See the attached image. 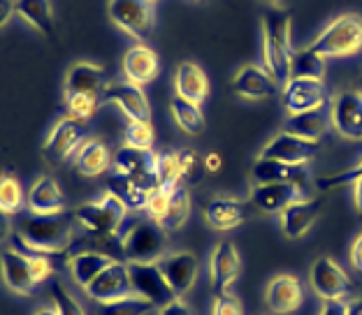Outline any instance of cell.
Listing matches in <instances>:
<instances>
[{
  "mask_svg": "<svg viewBox=\"0 0 362 315\" xmlns=\"http://www.w3.org/2000/svg\"><path fill=\"white\" fill-rule=\"evenodd\" d=\"M12 239L19 246H28L30 251L56 255L70 248L75 239V222L65 211L52 215L30 213L19 222V230L12 232Z\"/></svg>",
  "mask_w": 362,
  "mask_h": 315,
  "instance_id": "1",
  "label": "cell"
},
{
  "mask_svg": "<svg viewBox=\"0 0 362 315\" xmlns=\"http://www.w3.org/2000/svg\"><path fill=\"white\" fill-rule=\"evenodd\" d=\"M291 12L272 5L262 14V63L276 84H286L291 77Z\"/></svg>",
  "mask_w": 362,
  "mask_h": 315,
  "instance_id": "2",
  "label": "cell"
},
{
  "mask_svg": "<svg viewBox=\"0 0 362 315\" xmlns=\"http://www.w3.org/2000/svg\"><path fill=\"white\" fill-rule=\"evenodd\" d=\"M128 213V206L123 204L114 193H107L95 202L81 204L79 209H75V222L81 225V230L86 232L88 239H93L98 244L112 246L117 242V232L121 227L123 218Z\"/></svg>",
  "mask_w": 362,
  "mask_h": 315,
  "instance_id": "3",
  "label": "cell"
},
{
  "mask_svg": "<svg viewBox=\"0 0 362 315\" xmlns=\"http://www.w3.org/2000/svg\"><path fill=\"white\" fill-rule=\"evenodd\" d=\"M318 56L327 58H351L362 52V16L339 14L311 40L309 44Z\"/></svg>",
  "mask_w": 362,
  "mask_h": 315,
  "instance_id": "4",
  "label": "cell"
},
{
  "mask_svg": "<svg viewBox=\"0 0 362 315\" xmlns=\"http://www.w3.org/2000/svg\"><path fill=\"white\" fill-rule=\"evenodd\" d=\"M156 3L151 0H110L107 3V14H110L112 23L128 37L149 40L156 28Z\"/></svg>",
  "mask_w": 362,
  "mask_h": 315,
  "instance_id": "5",
  "label": "cell"
},
{
  "mask_svg": "<svg viewBox=\"0 0 362 315\" xmlns=\"http://www.w3.org/2000/svg\"><path fill=\"white\" fill-rule=\"evenodd\" d=\"M168 237L158 222H135L121 239L123 262H156L165 255Z\"/></svg>",
  "mask_w": 362,
  "mask_h": 315,
  "instance_id": "6",
  "label": "cell"
},
{
  "mask_svg": "<svg viewBox=\"0 0 362 315\" xmlns=\"http://www.w3.org/2000/svg\"><path fill=\"white\" fill-rule=\"evenodd\" d=\"M309 287L314 290V295L320 302H346V297L353 292V280L341 264H337L332 258L314 260L309 269Z\"/></svg>",
  "mask_w": 362,
  "mask_h": 315,
  "instance_id": "7",
  "label": "cell"
},
{
  "mask_svg": "<svg viewBox=\"0 0 362 315\" xmlns=\"http://www.w3.org/2000/svg\"><path fill=\"white\" fill-rule=\"evenodd\" d=\"M112 167L114 174H121L130 181H135L139 188H144L146 193H153L158 188V153L153 151H137V148L123 146L119 148L112 158Z\"/></svg>",
  "mask_w": 362,
  "mask_h": 315,
  "instance_id": "8",
  "label": "cell"
},
{
  "mask_svg": "<svg viewBox=\"0 0 362 315\" xmlns=\"http://www.w3.org/2000/svg\"><path fill=\"white\" fill-rule=\"evenodd\" d=\"M156 264H158L163 278L168 280V285L177 299L191 292L197 280V273H200V264H197V258L191 251L165 253L163 258L156 260Z\"/></svg>",
  "mask_w": 362,
  "mask_h": 315,
  "instance_id": "9",
  "label": "cell"
},
{
  "mask_svg": "<svg viewBox=\"0 0 362 315\" xmlns=\"http://www.w3.org/2000/svg\"><path fill=\"white\" fill-rule=\"evenodd\" d=\"M128 273L133 292L153 302L156 309H163L172 299H177L156 262H128Z\"/></svg>",
  "mask_w": 362,
  "mask_h": 315,
  "instance_id": "10",
  "label": "cell"
},
{
  "mask_svg": "<svg viewBox=\"0 0 362 315\" xmlns=\"http://www.w3.org/2000/svg\"><path fill=\"white\" fill-rule=\"evenodd\" d=\"M265 304L274 315H293L304 304V283L298 273H276L265 287Z\"/></svg>",
  "mask_w": 362,
  "mask_h": 315,
  "instance_id": "11",
  "label": "cell"
},
{
  "mask_svg": "<svg viewBox=\"0 0 362 315\" xmlns=\"http://www.w3.org/2000/svg\"><path fill=\"white\" fill-rule=\"evenodd\" d=\"M84 123H79L70 116H63L54 123V128L49 130L45 139L42 153L49 162H63L68 158L79 151V146L84 144Z\"/></svg>",
  "mask_w": 362,
  "mask_h": 315,
  "instance_id": "12",
  "label": "cell"
},
{
  "mask_svg": "<svg viewBox=\"0 0 362 315\" xmlns=\"http://www.w3.org/2000/svg\"><path fill=\"white\" fill-rule=\"evenodd\" d=\"M332 130L344 139L360 142L362 139V95L358 90H344L330 105Z\"/></svg>",
  "mask_w": 362,
  "mask_h": 315,
  "instance_id": "13",
  "label": "cell"
},
{
  "mask_svg": "<svg viewBox=\"0 0 362 315\" xmlns=\"http://www.w3.org/2000/svg\"><path fill=\"white\" fill-rule=\"evenodd\" d=\"M284 107L288 114H302V112H314L325 107L327 102V90L325 81L320 79H298L291 77L284 84Z\"/></svg>",
  "mask_w": 362,
  "mask_h": 315,
  "instance_id": "14",
  "label": "cell"
},
{
  "mask_svg": "<svg viewBox=\"0 0 362 315\" xmlns=\"http://www.w3.org/2000/svg\"><path fill=\"white\" fill-rule=\"evenodd\" d=\"M242 273V255L237 251L233 242H218L209 253V278L211 290L216 292H226V290L240 278Z\"/></svg>",
  "mask_w": 362,
  "mask_h": 315,
  "instance_id": "15",
  "label": "cell"
},
{
  "mask_svg": "<svg viewBox=\"0 0 362 315\" xmlns=\"http://www.w3.org/2000/svg\"><path fill=\"white\" fill-rule=\"evenodd\" d=\"M86 297H90L98 304H107L114 299H121V297L133 295V285H130V273H128V262L114 260L110 267H107L100 276H98L93 283L86 290Z\"/></svg>",
  "mask_w": 362,
  "mask_h": 315,
  "instance_id": "16",
  "label": "cell"
},
{
  "mask_svg": "<svg viewBox=\"0 0 362 315\" xmlns=\"http://www.w3.org/2000/svg\"><path fill=\"white\" fill-rule=\"evenodd\" d=\"M103 102L117 105L119 109L128 116V121H151V102L142 86L130 84V81H119L110 84L103 93Z\"/></svg>",
  "mask_w": 362,
  "mask_h": 315,
  "instance_id": "17",
  "label": "cell"
},
{
  "mask_svg": "<svg viewBox=\"0 0 362 315\" xmlns=\"http://www.w3.org/2000/svg\"><path fill=\"white\" fill-rule=\"evenodd\" d=\"M253 206L249 200H237V197H211L204 206V222L216 232H230L240 227L249 218Z\"/></svg>",
  "mask_w": 362,
  "mask_h": 315,
  "instance_id": "18",
  "label": "cell"
},
{
  "mask_svg": "<svg viewBox=\"0 0 362 315\" xmlns=\"http://www.w3.org/2000/svg\"><path fill=\"white\" fill-rule=\"evenodd\" d=\"M316 142H307V139L288 135V132H279L276 137H272L265 144V148L260 151V158L288 165H307L316 155Z\"/></svg>",
  "mask_w": 362,
  "mask_h": 315,
  "instance_id": "19",
  "label": "cell"
},
{
  "mask_svg": "<svg viewBox=\"0 0 362 315\" xmlns=\"http://www.w3.org/2000/svg\"><path fill=\"white\" fill-rule=\"evenodd\" d=\"M320 206H323V202H320L318 197H302V200L291 202L279 213L281 232L288 239H302L318 220Z\"/></svg>",
  "mask_w": 362,
  "mask_h": 315,
  "instance_id": "20",
  "label": "cell"
},
{
  "mask_svg": "<svg viewBox=\"0 0 362 315\" xmlns=\"http://www.w3.org/2000/svg\"><path fill=\"white\" fill-rule=\"evenodd\" d=\"M251 179H253V184H293L307 193L309 170H307V165H288V162L258 158L251 167Z\"/></svg>",
  "mask_w": 362,
  "mask_h": 315,
  "instance_id": "21",
  "label": "cell"
},
{
  "mask_svg": "<svg viewBox=\"0 0 362 315\" xmlns=\"http://www.w3.org/2000/svg\"><path fill=\"white\" fill-rule=\"evenodd\" d=\"M233 90L242 100L260 102V100H267V97H274L279 93V84L269 77L265 68L244 65L233 77Z\"/></svg>",
  "mask_w": 362,
  "mask_h": 315,
  "instance_id": "22",
  "label": "cell"
},
{
  "mask_svg": "<svg viewBox=\"0 0 362 315\" xmlns=\"http://www.w3.org/2000/svg\"><path fill=\"white\" fill-rule=\"evenodd\" d=\"M307 197L302 188L293 184H256L249 195L253 209L260 213H281L291 202Z\"/></svg>",
  "mask_w": 362,
  "mask_h": 315,
  "instance_id": "23",
  "label": "cell"
},
{
  "mask_svg": "<svg viewBox=\"0 0 362 315\" xmlns=\"http://www.w3.org/2000/svg\"><path fill=\"white\" fill-rule=\"evenodd\" d=\"M121 70L126 74V81L144 86V84H151V81L158 77L160 63H158V56H156L153 49H149L146 44H135L128 49L126 56H123Z\"/></svg>",
  "mask_w": 362,
  "mask_h": 315,
  "instance_id": "24",
  "label": "cell"
},
{
  "mask_svg": "<svg viewBox=\"0 0 362 315\" xmlns=\"http://www.w3.org/2000/svg\"><path fill=\"white\" fill-rule=\"evenodd\" d=\"M332 128L330 121V109L320 107L314 112H302V114H288V119L284 121V132L295 135L307 142H316L320 137H325Z\"/></svg>",
  "mask_w": 362,
  "mask_h": 315,
  "instance_id": "25",
  "label": "cell"
},
{
  "mask_svg": "<svg viewBox=\"0 0 362 315\" xmlns=\"http://www.w3.org/2000/svg\"><path fill=\"white\" fill-rule=\"evenodd\" d=\"M26 206L30 213L37 215H52V213H63L65 211V197L59 188V181L54 177H40L33 181L28 190V202Z\"/></svg>",
  "mask_w": 362,
  "mask_h": 315,
  "instance_id": "26",
  "label": "cell"
},
{
  "mask_svg": "<svg viewBox=\"0 0 362 315\" xmlns=\"http://www.w3.org/2000/svg\"><path fill=\"white\" fill-rule=\"evenodd\" d=\"M175 90L179 97H184L188 102L202 105L209 95V77L200 65L191 61L179 63L175 74Z\"/></svg>",
  "mask_w": 362,
  "mask_h": 315,
  "instance_id": "27",
  "label": "cell"
},
{
  "mask_svg": "<svg viewBox=\"0 0 362 315\" xmlns=\"http://www.w3.org/2000/svg\"><path fill=\"white\" fill-rule=\"evenodd\" d=\"M0 273H3L5 285L14 295H28L35 287V280H33V273L28 267V258L16 251V248H10V251L0 255Z\"/></svg>",
  "mask_w": 362,
  "mask_h": 315,
  "instance_id": "28",
  "label": "cell"
},
{
  "mask_svg": "<svg viewBox=\"0 0 362 315\" xmlns=\"http://www.w3.org/2000/svg\"><path fill=\"white\" fill-rule=\"evenodd\" d=\"M65 95L70 93H93L103 95L105 93V72L100 65L95 63H75L65 74Z\"/></svg>",
  "mask_w": 362,
  "mask_h": 315,
  "instance_id": "29",
  "label": "cell"
},
{
  "mask_svg": "<svg viewBox=\"0 0 362 315\" xmlns=\"http://www.w3.org/2000/svg\"><path fill=\"white\" fill-rule=\"evenodd\" d=\"M112 153L103 139L88 137L84 144L79 146V151L75 155V170L81 177H100L107 170L112 167Z\"/></svg>",
  "mask_w": 362,
  "mask_h": 315,
  "instance_id": "30",
  "label": "cell"
},
{
  "mask_svg": "<svg viewBox=\"0 0 362 315\" xmlns=\"http://www.w3.org/2000/svg\"><path fill=\"white\" fill-rule=\"evenodd\" d=\"M112 262H114V258L110 253L84 251V253L75 255V258L70 260L68 267H70L72 278H75V283L86 290L107 267H110Z\"/></svg>",
  "mask_w": 362,
  "mask_h": 315,
  "instance_id": "31",
  "label": "cell"
},
{
  "mask_svg": "<svg viewBox=\"0 0 362 315\" xmlns=\"http://www.w3.org/2000/svg\"><path fill=\"white\" fill-rule=\"evenodd\" d=\"M14 14L40 35H54V10L49 0H14Z\"/></svg>",
  "mask_w": 362,
  "mask_h": 315,
  "instance_id": "32",
  "label": "cell"
},
{
  "mask_svg": "<svg viewBox=\"0 0 362 315\" xmlns=\"http://www.w3.org/2000/svg\"><path fill=\"white\" fill-rule=\"evenodd\" d=\"M170 112H172L175 123L186 132V135L197 137V135H202L204 128H207V119H204L200 105L188 102V100H184V97H179V95L172 97Z\"/></svg>",
  "mask_w": 362,
  "mask_h": 315,
  "instance_id": "33",
  "label": "cell"
},
{
  "mask_svg": "<svg viewBox=\"0 0 362 315\" xmlns=\"http://www.w3.org/2000/svg\"><path fill=\"white\" fill-rule=\"evenodd\" d=\"M325 58L318 56L311 47H302L298 52H293L291 56V77L298 79H320L325 81ZM288 77V79H291Z\"/></svg>",
  "mask_w": 362,
  "mask_h": 315,
  "instance_id": "34",
  "label": "cell"
},
{
  "mask_svg": "<svg viewBox=\"0 0 362 315\" xmlns=\"http://www.w3.org/2000/svg\"><path fill=\"white\" fill-rule=\"evenodd\" d=\"M188 215H191V193L186 186H175L170 195V204L165 211V218L160 220V227L165 232H175L186 225Z\"/></svg>",
  "mask_w": 362,
  "mask_h": 315,
  "instance_id": "35",
  "label": "cell"
},
{
  "mask_svg": "<svg viewBox=\"0 0 362 315\" xmlns=\"http://www.w3.org/2000/svg\"><path fill=\"white\" fill-rule=\"evenodd\" d=\"M156 304L144 299L139 295H128V297H121V299H114V302H107L100 304L98 309V315H151L156 313Z\"/></svg>",
  "mask_w": 362,
  "mask_h": 315,
  "instance_id": "36",
  "label": "cell"
},
{
  "mask_svg": "<svg viewBox=\"0 0 362 315\" xmlns=\"http://www.w3.org/2000/svg\"><path fill=\"white\" fill-rule=\"evenodd\" d=\"M110 193L117 195L128 209H144L146 200H149V193L144 188H139L135 181L121 177V174H112L110 177Z\"/></svg>",
  "mask_w": 362,
  "mask_h": 315,
  "instance_id": "37",
  "label": "cell"
},
{
  "mask_svg": "<svg viewBox=\"0 0 362 315\" xmlns=\"http://www.w3.org/2000/svg\"><path fill=\"white\" fill-rule=\"evenodd\" d=\"M26 193H23L21 181L14 174H0V209L5 213H19L26 206Z\"/></svg>",
  "mask_w": 362,
  "mask_h": 315,
  "instance_id": "38",
  "label": "cell"
},
{
  "mask_svg": "<svg viewBox=\"0 0 362 315\" xmlns=\"http://www.w3.org/2000/svg\"><path fill=\"white\" fill-rule=\"evenodd\" d=\"M103 105V95L93 93H70L65 95V116L75 119L79 123H86L88 119H93Z\"/></svg>",
  "mask_w": 362,
  "mask_h": 315,
  "instance_id": "39",
  "label": "cell"
},
{
  "mask_svg": "<svg viewBox=\"0 0 362 315\" xmlns=\"http://www.w3.org/2000/svg\"><path fill=\"white\" fill-rule=\"evenodd\" d=\"M153 126L151 121H128L123 132V146L137 148V151H153Z\"/></svg>",
  "mask_w": 362,
  "mask_h": 315,
  "instance_id": "40",
  "label": "cell"
},
{
  "mask_svg": "<svg viewBox=\"0 0 362 315\" xmlns=\"http://www.w3.org/2000/svg\"><path fill=\"white\" fill-rule=\"evenodd\" d=\"M49 292H52V302H54V311L59 315H86L84 306H81L68 287H65L59 278L49 280Z\"/></svg>",
  "mask_w": 362,
  "mask_h": 315,
  "instance_id": "41",
  "label": "cell"
},
{
  "mask_svg": "<svg viewBox=\"0 0 362 315\" xmlns=\"http://www.w3.org/2000/svg\"><path fill=\"white\" fill-rule=\"evenodd\" d=\"M158 184L165 188L181 186V167H179V153L177 151H165L158 155Z\"/></svg>",
  "mask_w": 362,
  "mask_h": 315,
  "instance_id": "42",
  "label": "cell"
},
{
  "mask_svg": "<svg viewBox=\"0 0 362 315\" xmlns=\"http://www.w3.org/2000/svg\"><path fill=\"white\" fill-rule=\"evenodd\" d=\"M179 167H181V184H193L200 179V174L204 170V160L193 148H184L179 151Z\"/></svg>",
  "mask_w": 362,
  "mask_h": 315,
  "instance_id": "43",
  "label": "cell"
},
{
  "mask_svg": "<svg viewBox=\"0 0 362 315\" xmlns=\"http://www.w3.org/2000/svg\"><path fill=\"white\" fill-rule=\"evenodd\" d=\"M362 177V160L356 162L353 167H349L346 172H334V174H325L316 181V186L320 190H334V188H341V186H349L353 181H358Z\"/></svg>",
  "mask_w": 362,
  "mask_h": 315,
  "instance_id": "44",
  "label": "cell"
},
{
  "mask_svg": "<svg viewBox=\"0 0 362 315\" xmlns=\"http://www.w3.org/2000/svg\"><path fill=\"white\" fill-rule=\"evenodd\" d=\"M170 195H172V188H165V186H158L149 195V200H146V206H144V211L149 213V220L158 222V225H160V220L165 218Z\"/></svg>",
  "mask_w": 362,
  "mask_h": 315,
  "instance_id": "45",
  "label": "cell"
},
{
  "mask_svg": "<svg viewBox=\"0 0 362 315\" xmlns=\"http://www.w3.org/2000/svg\"><path fill=\"white\" fill-rule=\"evenodd\" d=\"M211 315H244V304L233 292H216L211 302Z\"/></svg>",
  "mask_w": 362,
  "mask_h": 315,
  "instance_id": "46",
  "label": "cell"
},
{
  "mask_svg": "<svg viewBox=\"0 0 362 315\" xmlns=\"http://www.w3.org/2000/svg\"><path fill=\"white\" fill-rule=\"evenodd\" d=\"M26 258H28V267H30V273H33V280H35V285L54 278V267H52V260H49V255L40 253V255H26Z\"/></svg>",
  "mask_w": 362,
  "mask_h": 315,
  "instance_id": "47",
  "label": "cell"
},
{
  "mask_svg": "<svg viewBox=\"0 0 362 315\" xmlns=\"http://www.w3.org/2000/svg\"><path fill=\"white\" fill-rule=\"evenodd\" d=\"M349 262H351V267L356 269L358 273H362V232L356 239H353L351 251H349Z\"/></svg>",
  "mask_w": 362,
  "mask_h": 315,
  "instance_id": "48",
  "label": "cell"
},
{
  "mask_svg": "<svg viewBox=\"0 0 362 315\" xmlns=\"http://www.w3.org/2000/svg\"><path fill=\"white\" fill-rule=\"evenodd\" d=\"M158 315H193V311L184 299H172L163 309H158Z\"/></svg>",
  "mask_w": 362,
  "mask_h": 315,
  "instance_id": "49",
  "label": "cell"
},
{
  "mask_svg": "<svg viewBox=\"0 0 362 315\" xmlns=\"http://www.w3.org/2000/svg\"><path fill=\"white\" fill-rule=\"evenodd\" d=\"M318 315H346V302H320Z\"/></svg>",
  "mask_w": 362,
  "mask_h": 315,
  "instance_id": "50",
  "label": "cell"
},
{
  "mask_svg": "<svg viewBox=\"0 0 362 315\" xmlns=\"http://www.w3.org/2000/svg\"><path fill=\"white\" fill-rule=\"evenodd\" d=\"M221 167H223V158H221V153H207V155H204V172L218 174Z\"/></svg>",
  "mask_w": 362,
  "mask_h": 315,
  "instance_id": "51",
  "label": "cell"
},
{
  "mask_svg": "<svg viewBox=\"0 0 362 315\" xmlns=\"http://www.w3.org/2000/svg\"><path fill=\"white\" fill-rule=\"evenodd\" d=\"M14 16V0H0V28L7 26Z\"/></svg>",
  "mask_w": 362,
  "mask_h": 315,
  "instance_id": "52",
  "label": "cell"
},
{
  "mask_svg": "<svg viewBox=\"0 0 362 315\" xmlns=\"http://www.w3.org/2000/svg\"><path fill=\"white\" fill-rule=\"evenodd\" d=\"M12 222H10V213H5L3 209H0V244L5 242V239L12 237Z\"/></svg>",
  "mask_w": 362,
  "mask_h": 315,
  "instance_id": "53",
  "label": "cell"
},
{
  "mask_svg": "<svg viewBox=\"0 0 362 315\" xmlns=\"http://www.w3.org/2000/svg\"><path fill=\"white\" fill-rule=\"evenodd\" d=\"M346 315H362V297L346 299Z\"/></svg>",
  "mask_w": 362,
  "mask_h": 315,
  "instance_id": "54",
  "label": "cell"
},
{
  "mask_svg": "<svg viewBox=\"0 0 362 315\" xmlns=\"http://www.w3.org/2000/svg\"><path fill=\"white\" fill-rule=\"evenodd\" d=\"M353 200H356V209L362 215V177L353 181Z\"/></svg>",
  "mask_w": 362,
  "mask_h": 315,
  "instance_id": "55",
  "label": "cell"
},
{
  "mask_svg": "<svg viewBox=\"0 0 362 315\" xmlns=\"http://www.w3.org/2000/svg\"><path fill=\"white\" fill-rule=\"evenodd\" d=\"M35 315H59L54 309H40V311H35Z\"/></svg>",
  "mask_w": 362,
  "mask_h": 315,
  "instance_id": "56",
  "label": "cell"
},
{
  "mask_svg": "<svg viewBox=\"0 0 362 315\" xmlns=\"http://www.w3.org/2000/svg\"><path fill=\"white\" fill-rule=\"evenodd\" d=\"M358 93L362 95V74H360V79H358Z\"/></svg>",
  "mask_w": 362,
  "mask_h": 315,
  "instance_id": "57",
  "label": "cell"
},
{
  "mask_svg": "<svg viewBox=\"0 0 362 315\" xmlns=\"http://www.w3.org/2000/svg\"><path fill=\"white\" fill-rule=\"evenodd\" d=\"M262 3H267L272 7V5H279V0H262Z\"/></svg>",
  "mask_w": 362,
  "mask_h": 315,
  "instance_id": "58",
  "label": "cell"
},
{
  "mask_svg": "<svg viewBox=\"0 0 362 315\" xmlns=\"http://www.w3.org/2000/svg\"><path fill=\"white\" fill-rule=\"evenodd\" d=\"M151 3H158V0H151Z\"/></svg>",
  "mask_w": 362,
  "mask_h": 315,
  "instance_id": "59",
  "label": "cell"
}]
</instances>
